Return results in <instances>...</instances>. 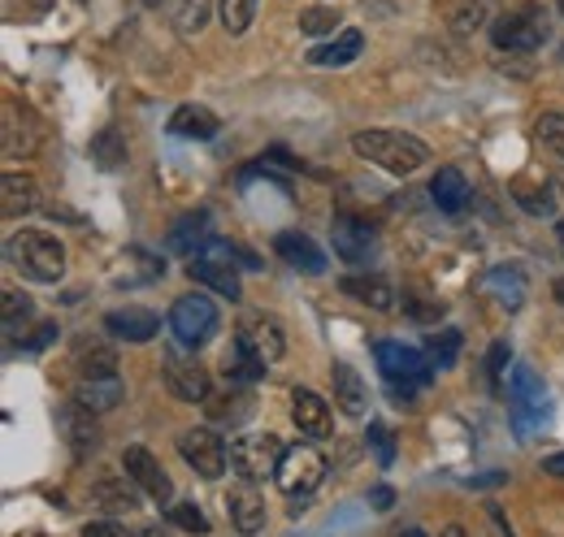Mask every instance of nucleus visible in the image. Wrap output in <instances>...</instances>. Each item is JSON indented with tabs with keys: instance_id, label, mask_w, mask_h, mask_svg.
Returning a JSON list of instances; mask_svg holds the SVG:
<instances>
[{
	"instance_id": "f257e3e1",
	"label": "nucleus",
	"mask_w": 564,
	"mask_h": 537,
	"mask_svg": "<svg viewBox=\"0 0 564 537\" xmlns=\"http://www.w3.org/2000/svg\"><path fill=\"white\" fill-rule=\"evenodd\" d=\"M352 147L356 156H365L369 165H382L387 174H413L430 161V147L409 131H360L352 134Z\"/></svg>"
},
{
	"instance_id": "f03ea898",
	"label": "nucleus",
	"mask_w": 564,
	"mask_h": 537,
	"mask_svg": "<svg viewBox=\"0 0 564 537\" xmlns=\"http://www.w3.org/2000/svg\"><path fill=\"white\" fill-rule=\"evenodd\" d=\"M552 40V18L543 4H521V9H508L491 22V44L495 53H521L530 57L534 48H543Z\"/></svg>"
},
{
	"instance_id": "7ed1b4c3",
	"label": "nucleus",
	"mask_w": 564,
	"mask_h": 537,
	"mask_svg": "<svg viewBox=\"0 0 564 537\" xmlns=\"http://www.w3.org/2000/svg\"><path fill=\"white\" fill-rule=\"evenodd\" d=\"M373 360H378L382 382H391V391H395V395H417V391L430 386V377H434L430 355L417 351V347L395 342V338H382V342L373 347Z\"/></svg>"
},
{
	"instance_id": "20e7f679",
	"label": "nucleus",
	"mask_w": 564,
	"mask_h": 537,
	"mask_svg": "<svg viewBox=\"0 0 564 537\" xmlns=\"http://www.w3.org/2000/svg\"><path fill=\"white\" fill-rule=\"evenodd\" d=\"M9 261L31 282H57L66 273V248L44 230H18L9 239Z\"/></svg>"
},
{
	"instance_id": "39448f33",
	"label": "nucleus",
	"mask_w": 564,
	"mask_h": 537,
	"mask_svg": "<svg viewBox=\"0 0 564 537\" xmlns=\"http://www.w3.org/2000/svg\"><path fill=\"white\" fill-rule=\"evenodd\" d=\"M235 243H226V239H205L196 252H192V277L200 282V286H209L217 295H226V299H239V265H235Z\"/></svg>"
},
{
	"instance_id": "423d86ee",
	"label": "nucleus",
	"mask_w": 564,
	"mask_h": 537,
	"mask_svg": "<svg viewBox=\"0 0 564 537\" xmlns=\"http://www.w3.org/2000/svg\"><path fill=\"white\" fill-rule=\"evenodd\" d=\"M217 326H221V313H217V304L205 291H187L170 308V330L183 347H205L217 335Z\"/></svg>"
},
{
	"instance_id": "0eeeda50",
	"label": "nucleus",
	"mask_w": 564,
	"mask_h": 537,
	"mask_svg": "<svg viewBox=\"0 0 564 537\" xmlns=\"http://www.w3.org/2000/svg\"><path fill=\"white\" fill-rule=\"evenodd\" d=\"M274 481H279V490L286 498H308V494L326 481V460H322V451H313V447H304V442L286 447Z\"/></svg>"
},
{
	"instance_id": "6e6552de",
	"label": "nucleus",
	"mask_w": 564,
	"mask_h": 537,
	"mask_svg": "<svg viewBox=\"0 0 564 537\" xmlns=\"http://www.w3.org/2000/svg\"><path fill=\"white\" fill-rule=\"evenodd\" d=\"M282 447L274 434H243L230 442V469L239 472L243 481H265L274 476L282 464Z\"/></svg>"
},
{
	"instance_id": "1a4fd4ad",
	"label": "nucleus",
	"mask_w": 564,
	"mask_h": 537,
	"mask_svg": "<svg viewBox=\"0 0 564 537\" xmlns=\"http://www.w3.org/2000/svg\"><path fill=\"white\" fill-rule=\"evenodd\" d=\"M161 377H165V391L174 399L183 403H205L213 395V382H209V369L192 355V351H170L165 364H161Z\"/></svg>"
},
{
	"instance_id": "9d476101",
	"label": "nucleus",
	"mask_w": 564,
	"mask_h": 537,
	"mask_svg": "<svg viewBox=\"0 0 564 537\" xmlns=\"http://www.w3.org/2000/svg\"><path fill=\"white\" fill-rule=\"evenodd\" d=\"M178 456L187 460V469L196 472V476H209L217 481L221 472H226V460H230V447L213 434V429H183L178 434Z\"/></svg>"
},
{
	"instance_id": "9b49d317",
	"label": "nucleus",
	"mask_w": 564,
	"mask_h": 537,
	"mask_svg": "<svg viewBox=\"0 0 564 537\" xmlns=\"http://www.w3.org/2000/svg\"><path fill=\"white\" fill-rule=\"evenodd\" d=\"M122 469H127V476L140 485L148 498H156V503H170V498H174V481L165 476L161 460H156L148 447H127V456H122Z\"/></svg>"
},
{
	"instance_id": "f8f14e48",
	"label": "nucleus",
	"mask_w": 564,
	"mask_h": 537,
	"mask_svg": "<svg viewBox=\"0 0 564 537\" xmlns=\"http://www.w3.org/2000/svg\"><path fill=\"white\" fill-rule=\"evenodd\" d=\"M330 239H335V256L348 261V265H360V261L373 256V226L352 217V212H339V217H335Z\"/></svg>"
},
{
	"instance_id": "ddd939ff",
	"label": "nucleus",
	"mask_w": 564,
	"mask_h": 537,
	"mask_svg": "<svg viewBox=\"0 0 564 537\" xmlns=\"http://www.w3.org/2000/svg\"><path fill=\"white\" fill-rule=\"evenodd\" d=\"M239 342L243 347H252L265 364H274V360H282L286 355V335L279 330V321H270V317H261V313H248L243 321H239Z\"/></svg>"
},
{
	"instance_id": "4468645a",
	"label": "nucleus",
	"mask_w": 564,
	"mask_h": 537,
	"mask_svg": "<svg viewBox=\"0 0 564 537\" xmlns=\"http://www.w3.org/2000/svg\"><path fill=\"white\" fill-rule=\"evenodd\" d=\"M226 512H230V525H235L243 537H252L265 529V498H261V490H257L252 481H248V485H230V494H226Z\"/></svg>"
},
{
	"instance_id": "2eb2a0df",
	"label": "nucleus",
	"mask_w": 564,
	"mask_h": 537,
	"mask_svg": "<svg viewBox=\"0 0 564 537\" xmlns=\"http://www.w3.org/2000/svg\"><path fill=\"white\" fill-rule=\"evenodd\" d=\"M291 420H295V429L304 438H330V429H335L330 403L322 395H313V391H300V386L291 391Z\"/></svg>"
},
{
	"instance_id": "dca6fc26",
	"label": "nucleus",
	"mask_w": 564,
	"mask_h": 537,
	"mask_svg": "<svg viewBox=\"0 0 564 537\" xmlns=\"http://www.w3.org/2000/svg\"><path fill=\"white\" fill-rule=\"evenodd\" d=\"M74 399L83 403V407H91L96 416H105V412H113L118 403L127 399V382L118 373H83Z\"/></svg>"
},
{
	"instance_id": "f3484780",
	"label": "nucleus",
	"mask_w": 564,
	"mask_h": 537,
	"mask_svg": "<svg viewBox=\"0 0 564 537\" xmlns=\"http://www.w3.org/2000/svg\"><path fill=\"white\" fill-rule=\"evenodd\" d=\"M62 438L70 442L74 456H91L96 442H100V425H96V412L83 407L74 399L70 407H62Z\"/></svg>"
},
{
	"instance_id": "a211bd4d",
	"label": "nucleus",
	"mask_w": 564,
	"mask_h": 537,
	"mask_svg": "<svg viewBox=\"0 0 564 537\" xmlns=\"http://www.w3.org/2000/svg\"><path fill=\"white\" fill-rule=\"evenodd\" d=\"M105 330L118 338V342H152L156 330H161V321L148 308H113L105 317Z\"/></svg>"
},
{
	"instance_id": "6ab92c4d",
	"label": "nucleus",
	"mask_w": 564,
	"mask_h": 537,
	"mask_svg": "<svg viewBox=\"0 0 564 537\" xmlns=\"http://www.w3.org/2000/svg\"><path fill=\"white\" fill-rule=\"evenodd\" d=\"M274 252H279L291 268H300V273H326V252H322V248H317L308 234L282 230L279 239H274Z\"/></svg>"
},
{
	"instance_id": "aec40b11",
	"label": "nucleus",
	"mask_w": 564,
	"mask_h": 537,
	"mask_svg": "<svg viewBox=\"0 0 564 537\" xmlns=\"http://www.w3.org/2000/svg\"><path fill=\"white\" fill-rule=\"evenodd\" d=\"M335 399H339V412L344 416H352V420H365L369 416V391H365V382H360V373H356L352 364H335Z\"/></svg>"
},
{
	"instance_id": "412c9836",
	"label": "nucleus",
	"mask_w": 564,
	"mask_h": 537,
	"mask_svg": "<svg viewBox=\"0 0 564 537\" xmlns=\"http://www.w3.org/2000/svg\"><path fill=\"white\" fill-rule=\"evenodd\" d=\"M344 291L360 299L365 308H373V313H391L395 308V291H391V282L387 277H373V273H348L344 277Z\"/></svg>"
},
{
	"instance_id": "4be33fe9",
	"label": "nucleus",
	"mask_w": 564,
	"mask_h": 537,
	"mask_svg": "<svg viewBox=\"0 0 564 537\" xmlns=\"http://www.w3.org/2000/svg\"><path fill=\"white\" fill-rule=\"evenodd\" d=\"M430 196H434V204L443 208V212H465L469 208V200H474V191H469V183H465V174L460 169H438L434 178H430Z\"/></svg>"
},
{
	"instance_id": "5701e85b",
	"label": "nucleus",
	"mask_w": 564,
	"mask_h": 537,
	"mask_svg": "<svg viewBox=\"0 0 564 537\" xmlns=\"http://www.w3.org/2000/svg\"><path fill=\"white\" fill-rule=\"evenodd\" d=\"M217 131H221V122L205 105H178L170 118V134H178V139H213Z\"/></svg>"
},
{
	"instance_id": "b1692460",
	"label": "nucleus",
	"mask_w": 564,
	"mask_h": 537,
	"mask_svg": "<svg viewBox=\"0 0 564 537\" xmlns=\"http://www.w3.org/2000/svg\"><path fill=\"white\" fill-rule=\"evenodd\" d=\"M0 208H4V217H26V212H35V208H40L35 183H31L26 174H4V178H0Z\"/></svg>"
},
{
	"instance_id": "393cba45",
	"label": "nucleus",
	"mask_w": 564,
	"mask_h": 537,
	"mask_svg": "<svg viewBox=\"0 0 564 537\" xmlns=\"http://www.w3.org/2000/svg\"><path fill=\"white\" fill-rule=\"evenodd\" d=\"M487 295H491L499 308H521V299H525V277H521V268L517 265H499L487 273Z\"/></svg>"
},
{
	"instance_id": "a878e982",
	"label": "nucleus",
	"mask_w": 564,
	"mask_h": 537,
	"mask_svg": "<svg viewBox=\"0 0 564 537\" xmlns=\"http://www.w3.org/2000/svg\"><path fill=\"white\" fill-rule=\"evenodd\" d=\"M360 48H365V35L360 31H339V40L308 48V62L313 66H348V62L360 57Z\"/></svg>"
},
{
	"instance_id": "bb28decb",
	"label": "nucleus",
	"mask_w": 564,
	"mask_h": 537,
	"mask_svg": "<svg viewBox=\"0 0 564 537\" xmlns=\"http://www.w3.org/2000/svg\"><path fill=\"white\" fill-rule=\"evenodd\" d=\"M135 481L127 476V481H118V476H100L96 485H91V503L100 507V512H135V490H131Z\"/></svg>"
},
{
	"instance_id": "cd10ccee",
	"label": "nucleus",
	"mask_w": 564,
	"mask_h": 537,
	"mask_svg": "<svg viewBox=\"0 0 564 537\" xmlns=\"http://www.w3.org/2000/svg\"><path fill=\"white\" fill-rule=\"evenodd\" d=\"M226 382H235V386H252V382H261V373H265V360L252 351V347H243L239 338H235V347H230V355H226Z\"/></svg>"
},
{
	"instance_id": "c85d7f7f",
	"label": "nucleus",
	"mask_w": 564,
	"mask_h": 537,
	"mask_svg": "<svg viewBox=\"0 0 564 537\" xmlns=\"http://www.w3.org/2000/svg\"><path fill=\"white\" fill-rule=\"evenodd\" d=\"M91 161L105 169V174H118L122 165H127V139L113 131H100L96 139H91Z\"/></svg>"
},
{
	"instance_id": "c756f323",
	"label": "nucleus",
	"mask_w": 564,
	"mask_h": 537,
	"mask_svg": "<svg viewBox=\"0 0 564 537\" xmlns=\"http://www.w3.org/2000/svg\"><path fill=\"white\" fill-rule=\"evenodd\" d=\"M209 22V0H170V26L178 35H196Z\"/></svg>"
},
{
	"instance_id": "7c9ffc66",
	"label": "nucleus",
	"mask_w": 564,
	"mask_h": 537,
	"mask_svg": "<svg viewBox=\"0 0 564 537\" xmlns=\"http://www.w3.org/2000/svg\"><path fill=\"white\" fill-rule=\"evenodd\" d=\"M512 200L521 204L530 217H552V212H556L552 191H547L543 183H530V178H517V183H512Z\"/></svg>"
},
{
	"instance_id": "2f4dec72",
	"label": "nucleus",
	"mask_w": 564,
	"mask_h": 537,
	"mask_svg": "<svg viewBox=\"0 0 564 537\" xmlns=\"http://www.w3.org/2000/svg\"><path fill=\"white\" fill-rule=\"evenodd\" d=\"M205 234H209V212H187V217L170 230V248H174V252H192V248L205 243Z\"/></svg>"
},
{
	"instance_id": "473e14b6",
	"label": "nucleus",
	"mask_w": 564,
	"mask_h": 537,
	"mask_svg": "<svg viewBox=\"0 0 564 537\" xmlns=\"http://www.w3.org/2000/svg\"><path fill=\"white\" fill-rule=\"evenodd\" d=\"M491 22V0H465L456 13H452V31L456 35H474Z\"/></svg>"
},
{
	"instance_id": "72a5a7b5",
	"label": "nucleus",
	"mask_w": 564,
	"mask_h": 537,
	"mask_svg": "<svg viewBox=\"0 0 564 537\" xmlns=\"http://www.w3.org/2000/svg\"><path fill=\"white\" fill-rule=\"evenodd\" d=\"M425 355L434 369H452L456 355H460V335L456 330H443V335H430L425 338Z\"/></svg>"
},
{
	"instance_id": "f704fd0d",
	"label": "nucleus",
	"mask_w": 564,
	"mask_h": 537,
	"mask_svg": "<svg viewBox=\"0 0 564 537\" xmlns=\"http://www.w3.org/2000/svg\"><path fill=\"white\" fill-rule=\"evenodd\" d=\"M31 317H35V304L26 295H18V291H4V338L9 342L18 338V321L31 326Z\"/></svg>"
},
{
	"instance_id": "c9c22d12",
	"label": "nucleus",
	"mask_w": 564,
	"mask_h": 537,
	"mask_svg": "<svg viewBox=\"0 0 564 537\" xmlns=\"http://www.w3.org/2000/svg\"><path fill=\"white\" fill-rule=\"evenodd\" d=\"M300 31H304V35H335V31H339V9H330V4L304 9V13H300Z\"/></svg>"
},
{
	"instance_id": "e433bc0d",
	"label": "nucleus",
	"mask_w": 564,
	"mask_h": 537,
	"mask_svg": "<svg viewBox=\"0 0 564 537\" xmlns=\"http://www.w3.org/2000/svg\"><path fill=\"white\" fill-rule=\"evenodd\" d=\"M534 139H539L552 156L564 161V113H543V118L534 122Z\"/></svg>"
},
{
	"instance_id": "4c0bfd02",
	"label": "nucleus",
	"mask_w": 564,
	"mask_h": 537,
	"mask_svg": "<svg viewBox=\"0 0 564 537\" xmlns=\"http://www.w3.org/2000/svg\"><path fill=\"white\" fill-rule=\"evenodd\" d=\"M252 13H257V0H221V26L230 35H243L252 26Z\"/></svg>"
},
{
	"instance_id": "58836bf2",
	"label": "nucleus",
	"mask_w": 564,
	"mask_h": 537,
	"mask_svg": "<svg viewBox=\"0 0 564 537\" xmlns=\"http://www.w3.org/2000/svg\"><path fill=\"white\" fill-rule=\"evenodd\" d=\"M512 399H517L521 412H543V391H539V382H534V373H530V369H517Z\"/></svg>"
},
{
	"instance_id": "ea45409f",
	"label": "nucleus",
	"mask_w": 564,
	"mask_h": 537,
	"mask_svg": "<svg viewBox=\"0 0 564 537\" xmlns=\"http://www.w3.org/2000/svg\"><path fill=\"white\" fill-rule=\"evenodd\" d=\"M78 364H83V373H118L113 347H100V342H91V351H78Z\"/></svg>"
},
{
	"instance_id": "a19ab883",
	"label": "nucleus",
	"mask_w": 564,
	"mask_h": 537,
	"mask_svg": "<svg viewBox=\"0 0 564 537\" xmlns=\"http://www.w3.org/2000/svg\"><path fill=\"white\" fill-rule=\"evenodd\" d=\"M170 520H174L178 529H187V534H209V520H205V512H200L196 503H174V507H170Z\"/></svg>"
},
{
	"instance_id": "79ce46f5",
	"label": "nucleus",
	"mask_w": 564,
	"mask_h": 537,
	"mask_svg": "<svg viewBox=\"0 0 564 537\" xmlns=\"http://www.w3.org/2000/svg\"><path fill=\"white\" fill-rule=\"evenodd\" d=\"M209 407L217 420H243V412H252V399L248 395H230V399H217Z\"/></svg>"
},
{
	"instance_id": "37998d69",
	"label": "nucleus",
	"mask_w": 564,
	"mask_h": 537,
	"mask_svg": "<svg viewBox=\"0 0 564 537\" xmlns=\"http://www.w3.org/2000/svg\"><path fill=\"white\" fill-rule=\"evenodd\" d=\"M404 313H409L413 321H438V317H443V304H425L417 295H404Z\"/></svg>"
},
{
	"instance_id": "c03bdc74",
	"label": "nucleus",
	"mask_w": 564,
	"mask_h": 537,
	"mask_svg": "<svg viewBox=\"0 0 564 537\" xmlns=\"http://www.w3.org/2000/svg\"><path fill=\"white\" fill-rule=\"evenodd\" d=\"M369 438H373V451H378V464H391L395 460V438L382 429V425H369Z\"/></svg>"
},
{
	"instance_id": "a18cd8bd",
	"label": "nucleus",
	"mask_w": 564,
	"mask_h": 537,
	"mask_svg": "<svg viewBox=\"0 0 564 537\" xmlns=\"http://www.w3.org/2000/svg\"><path fill=\"white\" fill-rule=\"evenodd\" d=\"M83 537H131L122 525H113V520H91V525H83Z\"/></svg>"
},
{
	"instance_id": "49530a36",
	"label": "nucleus",
	"mask_w": 564,
	"mask_h": 537,
	"mask_svg": "<svg viewBox=\"0 0 564 537\" xmlns=\"http://www.w3.org/2000/svg\"><path fill=\"white\" fill-rule=\"evenodd\" d=\"M503 364H508V342H495L491 355H487V373H491V382L503 377Z\"/></svg>"
},
{
	"instance_id": "de8ad7c7",
	"label": "nucleus",
	"mask_w": 564,
	"mask_h": 537,
	"mask_svg": "<svg viewBox=\"0 0 564 537\" xmlns=\"http://www.w3.org/2000/svg\"><path fill=\"white\" fill-rule=\"evenodd\" d=\"M543 472H547V476H564V451L547 456V460H543Z\"/></svg>"
},
{
	"instance_id": "09e8293b",
	"label": "nucleus",
	"mask_w": 564,
	"mask_h": 537,
	"mask_svg": "<svg viewBox=\"0 0 564 537\" xmlns=\"http://www.w3.org/2000/svg\"><path fill=\"white\" fill-rule=\"evenodd\" d=\"M373 507H391V490H373Z\"/></svg>"
},
{
	"instance_id": "8fccbe9b",
	"label": "nucleus",
	"mask_w": 564,
	"mask_h": 537,
	"mask_svg": "<svg viewBox=\"0 0 564 537\" xmlns=\"http://www.w3.org/2000/svg\"><path fill=\"white\" fill-rule=\"evenodd\" d=\"M140 537H170V529H161V525H148V529H140Z\"/></svg>"
},
{
	"instance_id": "3c124183",
	"label": "nucleus",
	"mask_w": 564,
	"mask_h": 537,
	"mask_svg": "<svg viewBox=\"0 0 564 537\" xmlns=\"http://www.w3.org/2000/svg\"><path fill=\"white\" fill-rule=\"evenodd\" d=\"M438 537H465V529H460V525H447V529H443Z\"/></svg>"
},
{
	"instance_id": "603ef678",
	"label": "nucleus",
	"mask_w": 564,
	"mask_h": 537,
	"mask_svg": "<svg viewBox=\"0 0 564 537\" xmlns=\"http://www.w3.org/2000/svg\"><path fill=\"white\" fill-rule=\"evenodd\" d=\"M556 234H561V252H564V217H561V226H556Z\"/></svg>"
},
{
	"instance_id": "864d4df0",
	"label": "nucleus",
	"mask_w": 564,
	"mask_h": 537,
	"mask_svg": "<svg viewBox=\"0 0 564 537\" xmlns=\"http://www.w3.org/2000/svg\"><path fill=\"white\" fill-rule=\"evenodd\" d=\"M400 537H425L422 529H409V534H400Z\"/></svg>"
},
{
	"instance_id": "5fc2aeb1",
	"label": "nucleus",
	"mask_w": 564,
	"mask_h": 537,
	"mask_svg": "<svg viewBox=\"0 0 564 537\" xmlns=\"http://www.w3.org/2000/svg\"><path fill=\"white\" fill-rule=\"evenodd\" d=\"M556 295H561V299H564V282H561V286H556Z\"/></svg>"
},
{
	"instance_id": "6e6d98bb",
	"label": "nucleus",
	"mask_w": 564,
	"mask_h": 537,
	"mask_svg": "<svg viewBox=\"0 0 564 537\" xmlns=\"http://www.w3.org/2000/svg\"><path fill=\"white\" fill-rule=\"evenodd\" d=\"M143 4H161V0H143Z\"/></svg>"
},
{
	"instance_id": "4d7b16f0",
	"label": "nucleus",
	"mask_w": 564,
	"mask_h": 537,
	"mask_svg": "<svg viewBox=\"0 0 564 537\" xmlns=\"http://www.w3.org/2000/svg\"><path fill=\"white\" fill-rule=\"evenodd\" d=\"M561 13H564V0H561Z\"/></svg>"
}]
</instances>
